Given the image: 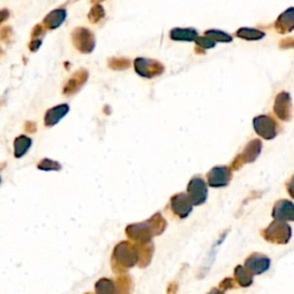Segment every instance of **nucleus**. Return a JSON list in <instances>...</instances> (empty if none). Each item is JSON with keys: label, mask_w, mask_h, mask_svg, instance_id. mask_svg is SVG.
Here are the masks:
<instances>
[{"label": "nucleus", "mask_w": 294, "mask_h": 294, "mask_svg": "<svg viewBox=\"0 0 294 294\" xmlns=\"http://www.w3.org/2000/svg\"><path fill=\"white\" fill-rule=\"evenodd\" d=\"M138 264V249L136 244L122 241L115 246L112 256V269L118 275L125 274L126 269Z\"/></svg>", "instance_id": "2"}, {"label": "nucleus", "mask_w": 294, "mask_h": 294, "mask_svg": "<svg viewBox=\"0 0 294 294\" xmlns=\"http://www.w3.org/2000/svg\"><path fill=\"white\" fill-rule=\"evenodd\" d=\"M279 46L281 49H293L294 47V38L290 37V38H285L279 43Z\"/></svg>", "instance_id": "33"}, {"label": "nucleus", "mask_w": 294, "mask_h": 294, "mask_svg": "<svg viewBox=\"0 0 294 294\" xmlns=\"http://www.w3.org/2000/svg\"><path fill=\"white\" fill-rule=\"evenodd\" d=\"M37 168L39 170H43V172H60L62 167H61L59 162L54 161V160L43 159L39 161Z\"/></svg>", "instance_id": "25"}, {"label": "nucleus", "mask_w": 294, "mask_h": 294, "mask_svg": "<svg viewBox=\"0 0 294 294\" xmlns=\"http://www.w3.org/2000/svg\"><path fill=\"white\" fill-rule=\"evenodd\" d=\"M187 195L190 197L193 206L205 204L208 198V188L206 181L201 177H193L187 185Z\"/></svg>", "instance_id": "8"}, {"label": "nucleus", "mask_w": 294, "mask_h": 294, "mask_svg": "<svg viewBox=\"0 0 294 294\" xmlns=\"http://www.w3.org/2000/svg\"><path fill=\"white\" fill-rule=\"evenodd\" d=\"M235 36L241 39H245V41H260L266 36V34L259 30V29L240 28L235 32Z\"/></svg>", "instance_id": "22"}, {"label": "nucleus", "mask_w": 294, "mask_h": 294, "mask_svg": "<svg viewBox=\"0 0 294 294\" xmlns=\"http://www.w3.org/2000/svg\"><path fill=\"white\" fill-rule=\"evenodd\" d=\"M261 152H262V141L260 139H253L246 145L242 153L238 154L234 159L230 168L231 170H239L242 166L246 163H252L260 157Z\"/></svg>", "instance_id": "4"}, {"label": "nucleus", "mask_w": 294, "mask_h": 294, "mask_svg": "<svg viewBox=\"0 0 294 294\" xmlns=\"http://www.w3.org/2000/svg\"><path fill=\"white\" fill-rule=\"evenodd\" d=\"M271 216L278 221L294 222V204L286 199L276 201L274 208H272Z\"/></svg>", "instance_id": "13"}, {"label": "nucleus", "mask_w": 294, "mask_h": 294, "mask_svg": "<svg viewBox=\"0 0 294 294\" xmlns=\"http://www.w3.org/2000/svg\"><path fill=\"white\" fill-rule=\"evenodd\" d=\"M69 112V106L67 104L59 105V106H56L51 108L46 112L45 118H44V123L45 126L47 128H51V126H54L58 123L60 122V119L64 118L68 114Z\"/></svg>", "instance_id": "16"}, {"label": "nucleus", "mask_w": 294, "mask_h": 294, "mask_svg": "<svg viewBox=\"0 0 294 294\" xmlns=\"http://www.w3.org/2000/svg\"><path fill=\"white\" fill-rule=\"evenodd\" d=\"M207 294H224V292L221 289H212Z\"/></svg>", "instance_id": "38"}, {"label": "nucleus", "mask_w": 294, "mask_h": 294, "mask_svg": "<svg viewBox=\"0 0 294 294\" xmlns=\"http://www.w3.org/2000/svg\"><path fill=\"white\" fill-rule=\"evenodd\" d=\"M138 249V267L146 268L150 266L152 257L154 254L153 242H146V244H136Z\"/></svg>", "instance_id": "17"}, {"label": "nucleus", "mask_w": 294, "mask_h": 294, "mask_svg": "<svg viewBox=\"0 0 294 294\" xmlns=\"http://www.w3.org/2000/svg\"><path fill=\"white\" fill-rule=\"evenodd\" d=\"M98 1H100V0H91V2H93V3H97Z\"/></svg>", "instance_id": "40"}, {"label": "nucleus", "mask_w": 294, "mask_h": 294, "mask_svg": "<svg viewBox=\"0 0 294 294\" xmlns=\"http://www.w3.org/2000/svg\"><path fill=\"white\" fill-rule=\"evenodd\" d=\"M177 290H178V284H177V283H172V284L168 286L167 294H176Z\"/></svg>", "instance_id": "37"}, {"label": "nucleus", "mask_w": 294, "mask_h": 294, "mask_svg": "<svg viewBox=\"0 0 294 294\" xmlns=\"http://www.w3.org/2000/svg\"><path fill=\"white\" fill-rule=\"evenodd\" d=\"M166 228L167 221L163 219L161 213H155L147 221L130 224L125 229V234L136 244H146L151 242L155 235H162Z\"/></svg>", "instance_id": "1"}, {"label": "nucleus", "mask_w": 294, "mask_h": 294, "mask_svg": "<svg viewBox=\"0 0 294 294\" xmlns=\"http://www.w3.org/2000/svg\"><path fill=\"white\" fill-rule=\"evenodd\" d=\"M232 179V170L230 167L217 166L207 174V183L210 187L222 188L228 186Z\"/></svg>", "instance_id": "7"}, {"label": "nucleus", "mask_w": 294, "mask_h": 294, "mask_svg": "<svg viewBox=\"0 0 294 294\" xmlns=\"http://www.w3.org/2000/svg\"><path fill=\"white\" fill-rule=\"evenodd\" d=\"M261 235L271 244L286 245L291 240L292 229L284 221L275 220L264 230L261 231Z\"/></svg>", "instance_id": "3"}, {"label": "nucleus", "mask_w": 294, "mask_h": 294, "mask_svg": "<svg viewBox=\"0 0 294 294\" xmlns=\"http://www.w3.org/2000/svg\"><path fill=\"white\" fill-rule=\"evenodd\" d=\"M270 259L261 253H253L245 260V267L253 275H262L270 268Z\"/></svg>", "instance_id": "12"}, {"label": "nucleus", "mask_w": 294, "mask_h": 294, "mask_svg": "<svg viewBox=\"0 0 294 294\" xmlns=\"http://www.w3.org/2000/svg\"><path fill=\"white\" fill-rule=\"evenodd\" d=\"M67 16V12L66 9L59 8V9H54L52 12L47 14L44 19V24L45 29H49V30H53V29H57L58 27H60L64 20H66Z\"/></svg>", "instance_id": "18"}, {"label": "nucleus", "mask_w": 294, "mask_h": 294, "mask_svg": "<svg viewBox=\"0 0 294 294\" xmlns=\"http://www.w3.org/2000/svg\"><path fill=\"white\" fill-rule=\"evenodd\" d=\"M274 112L276 116L279 119L284 122L291 121L292 118V99L291 94L289 92H283L278 93L277 97L275 99L274 104Z\"/></svg>", "instance_id": "10"}, {"label": "nucleus", "mask_w": 294, "mask_h": 294, "mask_svg": "<svg viewBox=\"0 0 294 294\" xmlns=\"http://www.w3.org/2000/svg\"><path fill=\"white\" fill-rule=\"evenodd\" d=\"M135 69L137 74L146 78L157 77L165 71V67L161 62L157 60L145 59V58H138L135 60Z\"/></svg>", "instance_id": "9"}, {"label": "nucleus", "mask_w": 294, "mask_h": 294, "mask_svg": "<svg viewBox=\"0 0 294 294\" xmlns=\"http://www.w3.org/2000/svg\"><path fill=\"white\" fill-rule=\"evenodd\" d=\"M1 14H2V16H1V22H3V21L6 20V17H7V15H9L8 14V12H7L6 9H2V12H1Z\"/></svg>", "instance_id": "39"}, {"label": "nucleus", "mask_w": 294, "mask_h": 294, "mask_svg": "<svg viewBox=\"0 0 294 294\" xmlns=\"http://www.w3.org/2000/svg\"><path fill=\"white\" fill-rule=\"evenodd\" d=\"M286 191H288L290 197L294 199V175L286 183Z\"/></svg>", "instance_id": "34"}, {"label": "nucleus", "mask_w": 294, "mask_h": 294, "mask_svg": "<svg viewBox=\"0 0 294 294\" xmlns=\"http://www.w3.org/2000/svg\"><path fill=\"white\" fill-rule=\"evenodd\" d=\"M96 294H118L116 284L108 278H101L96 283Z\"/></svg>", "instance_id": "23"}, {"label": "nucleus", "mask_w": 294, "mask_h": 294, "mask_svg": "<svg viewBox=\"0 0 294 294\" xmlns=\"http://www.w3.org/2000/svg\"><path fill=\"white\" fill-rule=\"evenodd\" d=\"M130 60L125 58H112L108 60V67L113 70H124L130 67Z\"/></svg>", "instance_id": "26"}, {"label": "nucleus", "mask_w": 294, "mask_h": 294, "mask_svg": "<svg viewBox=\"0 0 294 294\" xmlns=\"http://www.w3.org/2000/svg\"><path fill=\"white\" fill-rule=\"evenodd\" d=\"M253 274L245 266H238L235 269V278L241 288H248L253 284Z\"/></svg>", "instance_id": "21"}, {"label": "nucleus", "mask_w": 294, "mask_h": 294, "mask_svg": "<svg viewBox=\"0 0 294 294\" xmlns=\"http://www.w3.org/2000/svg\"><path fill=\"white\" fill-rule=\"evenodd\" d=\"M170 208H172L173 213L176 216H178L179 219H186L192 212L193 204H192L187 193L180 192V193L173 195L172 199H170Z\"/></svg>", "instance_id": "11"}, {"label": "nucleus", "mask_w": 294, "mask_h": 294, "mask_svg": "<svg viewBox=\"0 0 294 294\" xmlns=\"http://www.w3.org/2000/svg\"><path fill=\"white\" fill-rule=\"evenodd\" d=\"M89 78V72L86 69H78L70 78L68 79L66 85L63 86L62 93L64 96H72V94L77 93L82 86L85 84V82Z\"/></svg>", "instance_id": "14"}, {"label": "nucleus", "mask_w": 294, "mask_h": 294, "mask_svg": "<svg viewBox=\"0 0 294 294\" xmlns=\"http://www.w3.org/2000/svg\"><path fill=\"white\" fill-rule=\"evenodd\" d=\"M31 138H29L28 136L22 135L15 138V140H14V157L16 159L24 157L29 151V148L31 147Z\"/></svg>", "instance_id": "20"}, {"label": "nucleus", "mask_w": 294, "mask_h": 294, "mask_svg": "<svg viewBox=\"0 0 294 294\" xmlns=\"http://www.w3.org/2000/svg\"><path fill=\"white\" fill-rule=\"evenodd\" d=\"M199 37L198 32L194 29L190 28H175L170 31V38L173 41H181V42H195Z\"/></svg>", "instance_id": "19"}, {"label": "nucleus", "mask_w": 294, "mask_h": 294, "mask_svg": "<svg viewBox=\"0 0 294 294\" xmlns=\"http://www.w3.org/2000/svg\"><path fill=\"white\" fill-rule=\"evenodd\" d=\"M195 43H197L198 46L202 47V49H212V47L215 46V43L214 42L212 38L207 37V36H205V37H198L197 41H195Z\"/></svg>", "instance_id": "29"}, {"label": "nucleus", "mask_w": 294, "mask_h": 294, "mask_svg": "<svg viewBox=\"0 0 294 294\" xmlns=\"http://www.w3.org/2000/svg\"><path fill=\"white\" fill-rule=\"evenodd\" d=\"M235 282L237 281H235V279H232V278H229V277L224 278L223 281L220 283V289L222 290V291H228V290L235 289V286H237Z\"/></svg>", "instance_id": "30"}, {"label": "nucleus", "mask_w": 294, "mask_h": 294, "mask_svg": "<svg viewBox=\"0 0 294 294\" xmlns=\"http://www.w3.org/2000/svg\"><path fill=\"white\" fill-rule=\"evenodd\" d=\"M24 130H25V131H27L28 133H34V132H36V130H37V125H36L34 122H30V121H29V122L25 123Z\"/></svg>", "instance_id": "36"}, {"label": "nucleus", "mask_w": 294, "mask_h": 294, "mask_svg": "<svg viewBox=\"0 0 294 294\" xmlns=\"http://www.w3.org/2000/svg\"><path fill=\"white\" fill-rule=\"evenodd\" d=\"M12 37V29L9 27H3L1 29V41L2 42H9Z\"/></svg>", "instance_id": "32"}, {"label": "nucleus", "mask_w": 294, "mask_h": 294, "mask_svg": "<svg viewBox=\"0 0 294 294\" xmlns=\"http://www.w3.org/2000/svg\"><path fill=\"white\" fill-rule=\"evenodd\" d=\"M275 29L282 35L290 34L294 30V7H290L278 16L275 22Z\"/></svg>", "instance_id": "15"}, {"label": "nucleus", "mask_w": 294, "mask_h": 294, "mask_svg": "<svg viewBox=\"0 0 294 294\" xmlns=\"http://www.w3.org/2000/svg\"><path fill=\"white\" fill-rule=\"evenodd\" d=\"M105 16V9L101 5H98L96 3L92 8H91L90 13H89V21L91 23H98L101 19H104Z\"/></svg>", "instance_id": "28"}, {"label": "nucleus", "mask_w": 294, "mask_h": 294, "mask_svg": "<svg viewBox=\"0 0 294 294\" xmlns=\"http://www.w3.org/2000/svg\"><path fill=\"white\" fill-rule=\"evenodd\" d=\"M115 284L116 289H118V294H131L133 290V282L128 275H119Z\"/></svg>", "instance_id": "24"}, {"label": "nucleus", "mask_w": 294, "mask_h": 294, "mask_svg": "<svg viewBox=\"0 0 294 294\" xmlns=\"http://www.w3.org/2000/svg\"><path fill=\"white\" fill-rule=\"evenodd\" d=\"M71 42L81 53L89 54L94 50L96 39L89 29L77 27L71 32Z\"/></svg>", "instance_id": "6"}, {"label": "nucleus", "mask_w": 294, "mask_h": 294, "mask_svg": "<svg viewBox=\"0 0 294 294\" xmlns=\"http://www.w3.org/2000/svg\"><path fill=\"white\" fill-rule=\"evenodd\" d=\"M253 126L257 135L266 140L274 139L279 131L278 123L270 115H259L254 118Z\"/></svg>", "instance_id": "5"}, {"label": "nucleus", "mask_w": 294, "mask_h": 294, "mask_svg": "<svg viewBox=\"0 0 294 294\" xmlns=\"http://www.w3.org/2000/svg\"><path fill=\"white\" fill-rule=\"evenodd\" d=\"M205 36L212 38L214 42H221V43H230L232 41V37L230 35L220 30H207L205 32Z\"/></svg>", "instance_id": "27"}, {"label": "nucleus", "mask_w": 294, "mask_h": 294, "mask_svg": "<svg viewBox=\"0 0 294 294\" xmlns=\"http://www.w3.org/2000/svg\"><path fill=\"white\" fill-rule=\"evenodd\" d=\"M85 294H92V293H90V292H88V293H85Z\"/></svg>", "instance_id": "41"}, {"label": "nucleus", "mask_w": 294, "mask_h": 294, "mask_svg": "<svg viewBox=\"0 0 294 294\" xmlns=\"http://www.w3.org/2000/svg\"><path fill=\"white\" fill-rule=\"evenodd\" d=\"M44 30H45V28H43L42 24L35 25L34 29H32V31H31V39L41 38V36H43V34H44Z\"/></svg>", "instance_id": "31"}, {"label": "nucleus", "mask_w": 294, "mask_h": 294, "mask_svg": "<svg viewBox=\"0 0 294 294\" xmlns=\"http://www.w3.org/2000/svg\"><path fill=\"white\" fill-rule=\"evenodd\" d=\"M42 44V38H35V39H31L30 44H29V50L31 51V52H36L39 49V46Z\"/></svg>", "instance_id": "35"}]
</instances>
